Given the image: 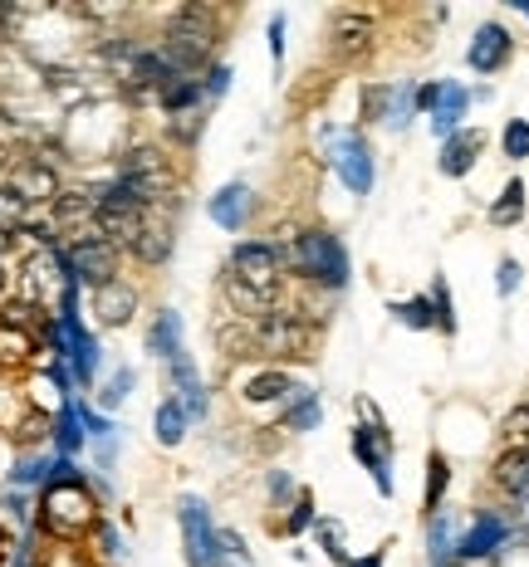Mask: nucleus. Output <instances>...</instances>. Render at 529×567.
Returning <instances> with one entry per match:
<instances>
[{
  "label": "nucleus",
  "instance_id": "obj_1",
  "mask_svg": "<svg viewBox=\"0 0 529 567\" xmlns=\"http://www.w3.org/2000/svg\"><path fill=\"white\" fill-rule=\"evenodd\" d=\"M216 34H221L216 10H211V6H182V10H172L167 30H162L157 54L167 59L172 74L196 79V69H211V50H216Z\"/></svg>",
  "mask_w": 529,
  "mask_h": 567
},
{
  "label": "nucleus",
  "instance_id": "obj_2",
  "mask_svg": "<svg viewBox=\"0 0 529 567\" xmlns=\"http://www.w3.org/2000/svg\"><path fill=\"white\" fill-rule=\"evenodd\" d=\"M99 524V499L84 484H44L40 504H34V534L50 543H79Z\"/></svg>",
  "mask_w": 529,
  "mask_h": 567
},
{
  "label": "nucleus",
  "instance_id": "obj_3",
  "mask_svg": "<svg viewBox=\"0 0 529 567\" xmlns=\"http://www.w3.org/2000/svg\"><path fill=\"white\" fill-rule=\"evenodd\" d=\"M285 259L294 275L309 284H324V289H344L348 284V250L328 230H289Z\"/></svg>",
  "mask_w": 529,
  "mask_h": 567
},
{
  "label": "nucleus",
  "instance_id": "obj_4",
  "mask_svg": "<svg viewBox=\"0 0 529 567\" xmlns=\"http://www.w3.org/2000/svg\"><path fill=\"white\" fill-rule=\"evenodd\" d=\"M245 328H251L255 358H314V348H319V323H309L304 313L269 309Z\"/></svg>",
  "mask_w": 529,
  "mask_h": 567
},
{
  "label": "nucleus",
  "instance_id": "obj_5",
  "mask_svg": "<svg viewBox=\"0 0 529 567\" xmlns=\"http://www.w3.org/2000/svg\"><path fill=\"white\" fill-rule=\"evenodd\" d=\"M59 269H64L69 279L79 284V289H103V284H113L118 279V259H123V250L118 245H109L99 230H89V235H74V240H64L59 245Z\"/></svg>",
  "mask_w": 529,
  "mask_h": 567
},
{
  "label": "nucleus",
  "instance_id": "obj_6",
  "mask_svg": "<svg viewBox=\"0 0 529 567\" xmlns=\"http://www.w3.org/2000/svg\"><path fill=\"white\" fill-rule=\"evenodd\" d=\"M226 279L231 284H241V289H251L255 299L265 303H275V293H279V284H285V259H279L275 245H261V240H241L231 250V265H226Z\"/></svg>",
  "mask_w": 529,
  "mask_h": 567
},
{
  "label": "nucleus",
  "instance_id": "obj_7",
  "mask_svg": "<svg viewBox=\"0 0 529 567\" xmlns=\"http://www.w3.org/2000/svg\"><path fill=\"white\" fill-rule=\"evenodd\" d=\"M0 186H6V192L16 196L26 210L54 206L59 192H64V186H59V167L50 157H16V162H10V172L0 176Z\"/></svg>",
  "mask_w": 529,
  "mask_h": 567
},
{
  "label": "nucleus",
  "instance_id": "obj_8",
  "mask_svg": "<svg viewBox=\"0 0 529 567\" xmlns=\"http://www.w3.org/2000/svg\"><path fill=\"white\" fill-rule=\"evenodd\" d=\"M176 528H182L186 567H216V524H211L206 499L182 494V504H176Z\"/></svg>",
  "mask_w": 529,
  "mask_h": 567
},
{
  "label": "nucleus",
  "instance_id": "obj_9",
  "mask_svg": "<svg viewBox=\"0 0 529 567\" xmlns=\"http://www.w3.org/2000/svg\"><path fill=\"white\" fill-rule=\"evenodd\" d=\"M378 44V25L368 16H338L334 30H328V50H334L338 64H358V59L373 54Z\"/></svg>",
  "mask_w": 529,
  "mask_h": 567
},
{
  "label": "nucleus",
  "instance_id": "obj_10",
  "mask_svg": "<svg viewBox=\"0 0 529 567\" xmlns=\"http://www.w3.org/2000/svg\"><path fill=\"white\" fill-rule=\"evenodd\" d=\"M334 172L348 182V192L368 196L373 192V157H368V142H363L358 133H338L334 137Z\"/></svg>",
  "mask_w": 529,
  "mask_h": 567
},
{
  "label": "nucleus",
  "instance_id": "obj_11",
  "mask_svg": "<svg viewBox=\"0 0 529 567\" xmlns=\"http://www.w3.org/2000/svg\"><path fill=\"white\" fill-rule=\"evenodd\" d=\"M89 309L99 318V328H128L138 318V289L128 279H113L89 293Z\"/></svg>",
  "mask_w": 529,
  "mask_h": 567
},
{
  "label": "nucleus",
  "instance_id": "obj_12",
  "mask_svg": "<svg viewBox=\"0 0 529 567\" xmlns=\"http://www.w3.org/2000/svg\"><path fill=\"white\" fill-rule=\"evenodd\" d=\"M353 455L363 460V470H368L383 494H393V445H387V431L358 425V431H353Z\"/></svg>",
  "mask_w": 529,
  "mask_h": 567
},
{
  "label": "nucleus",
  "instance_id": "obj_13",
  "mask_svg": "<svg viewBox=\"0 0 529 567\" xmlns=\"http://www.w3.org/2000/svg\"><path fill=\"white\" fill-rule=\"evenodd\" d=\"M510 54H515L510 30L490 20V25L476 30V40H470V54L466 59H470V69H476V74H496V69L510 64Z\"/></svg>",
  "mask_w": 529,
  "mask_h": 567
},
{
  "label": "nucleus",
  "instance_id": "obj_14",
  "mask_svg": "<svg viewBox=\"0 0 529 567\" xmlns=\"http://www.w3.org/2000/svg\"><path fill=\"white\" fill-rule=\"evenodd\" d=\"M167 382H172V392L176 401H182V411L186 416H206V386H202V372H196V362H192V352H176V358L167 362Z\"/></svg>",
  "mask_w": 529,
  "mask_h": 567
},
{
  "label": "nucleus",
  "instance_id": "obj_15",
  "mask_svg": "<svg viewBox=\"0 0 529 567\" xmlns=\"http://www.w3.org/2000/svg\"><path fill=\"white\" fill-rule=\"evenodd\" d=\"M211 220H216L221 230H245V220H251V210H255V196H251V186L245 182H231V186H221L216 196H211Z\"/></svg>",
  "mask_w": 529,
  "mask_h": 567
},
{
  "label": "nucleus",
  "instance_id": "obj_16",
  "mask_svg": "<svg viewBox=\"0 0 529 567\" xmlns=\"http://www.w3.org/2000/svg\"><path fill=\"white\" fill-rule=\"evenodd\" d=\"M50 445H54V455H64V460H74V455L89 445L84 421H79V406H74V401H59V411L50 416Z\"/></svg>",
  "mask_w": 529,
  "mask_h": 567
},
{
  "label": "nucleus",
  "instance_id": "obj_17",
  "mask_svg": "<svg viewBox=\"0 0 529 567\" xmlns=\"http://www.w3.org/2000/svg\"><path fill=\"white\" fill-rule=\"evenodd\" d=\"M505 543V524L496 514H480L476 524H470V534L456 543V558L461 563H480V558H496V548Z\"/></svg>",
  "mask_w": 529,
  "mask_h": 567
},
{
  "label": "nucleus",
  "instance_id": "obj_18",
  "mask_svg": "<svg viewBox=\"0 0 529 567\" xmlns=\"http://www.w3.org/2000/svg\"><path fill=\"white\" fill-rule=\"evenodd\" d=\"M143 342H147L152 358L172 362L176 352H182V313H176V309H157V313H152V323H147Z\"/></svg>",
  "mask_w": 529,
  "mask_h": 567
},
{
  "label": "nucleus",
  "instance_id": "obj_19",
  "mask_svg": "<svg viewBox=\"0 0 529 567\" xmlns=\"http://www.w3.org/2000/svg\"><path fill=\"white\" fill-rule=\"evenodd\" d=\"M34 352H40V338L0 318V368H30Z\"/></svg>",
  "mask_w": 529,
  "mask_h": 567
},
{
  "label": "nucleus",
  "instance_id": "obj_20",
  "mask_svg": "<svg viewBox=\"0 0 529 567\" xmlns=\"http://www.w3.org/2000/svg\"><path fill=\"white\" fill-rule=\"evenodd\" d=\"M294 392V382L279 368H265V372H251L241 382V396L251 401V406H269V401H285Z\"/></svg>",
  "mask_w": 529,
  "mask_h": 567
},
{
  "label": "nucleus",
  "instance_id": "obj_21",
  "mask_svg": "<svg viewBox=\"0 0 529 567\" xmlns=\"http://www.w3.org/2000/svg\"><path fill=\"white\" fill-rule=\"evenodd\" d=\"M480 133H461V127H456L451 137H446V147H441V172L446 176H466L470 167H476V157H480Z\"/></svg>",
  "mask_w": 529,
  "mask_h": 567
},
{
  "label": "nucleus",
  "instance_id": "obj_22",
  "mask_svg": "<svg viewBox=\"0 0 529 567\" xmlns=\"http://www.w3.org/2000/svg\"><path fill=\"white\" fill-rule=\"evenodd\" d=\"M157 103H162V113L167 117H182V113H196L206 103V93H202V79H186V74H176L167 89L157 93Z\"/></svg>",
  "mask_w": 529,
  "mask_h": 567
},
{
  "label": "nucleus",
  "instance_id": "obj_23",
  "mask_svg": "<svg viewBox=\"0 0 529 567\" xmlns=\"http://www.w3.org/2000/svg\"><path fill=\"white\" fill-rule=\"evenodd\" d=\"M496 484L505 494H529V445H510L500 460H496Z\"/></svg>",
  "mask_w": 529,
  "mask_h": 567
},
{
  "label": "nucleus",
  "instance_id": "obj_24",
  "mask_svg": "<svg viewBox=\"0 0 529 567\" xmlns=\"http://www.w3.org/2000/svg\"><path fill=\"white\" fill-rule=\"evenodd\" d=\"M186 425H192V416L182 411V401L167 396L157 406V416H152V435H157V445H167V451H176V445L186 441Z\"/></svg>",
  "mask_w": 529,
  "mask_h": 567
},
{
  "label": "nucleus",
  "instance_id": "obj_25",
  "mask_svg": "<svg viewBox=\"0 0 529 567\" xmlns=\"http://www.w3.org/2000/svg\"><path fill=\"white\" fill-rule=\"evenodd\" d=\"M466 103H470V93L461 84H441V99H437V109H431V127L451 137L456 123L466 117Z\"/></svg>",
  "mask_w": 529,
  "mask_h": 567
},
{
  "label": "nucleus",
  "instance_id": "obj_26",
  "mask_svg": "<svg viewBox=\"0 0 529 567\" xmlns=\"http://www.w3.org/2000/svg\"><path fill=\"white\" fill-rule=\"evenodd\" d=\"M6 480H10V489H34V484L50 480V455H40V451H20L16 460H10Z\"/></svg>",
  "mask_w": 529,
  "mask_h": 567
},
{
  "label": "nucleus",
  "instance_id": "obj_27",
  "mask_svg": "<svg viewBox=\"0 0 529 567\" xmlns=\"http://www.w3.org/2000/svg\"><path fill=\"white\" fill-rule=\"evenodd\" d=\"M89 543H93V558L99 563H123L128 558V543H123V534H118L113 518H99V524L89 528Z\"/></svg>",
  "mask_w": 529,
  "mask_h": 567
},
{
  "label": "nucleus",
  "instance_id": "obj_28",
  "mask_svg": "<svg viewBox=\"0 0 529 567\" xmlns=\"http://www.w3.org/2000/svg\"><path fill=\"white\" fill-rule=\"evenodd\" d=\"M40 567H99V558L79 543H50V548H40Z\"/></svg>",
  "mask_w": 529,
  "mask_h": 567
},
{
  "label": "nucleus",
  "instance_id": "obj_29",
  "mask_svg": "<svg viewBox=\"0 0 529 567\" xmlns=\"http://www.w3.org/2000/svg\"><path fill=\"white\" fill-rule=\"evenodd\" d=\"M216 567H255L251 563V548L235 528H216Z\"/></svg>",
  "mask_w": 529,
  "mask_h": 567
},
{
  "label": "nucleus",
  "instance_id": "obj_30",
  "mask_svg": "<svg viewBox=\"0 0 529 567\" xmlns=\"http://www.w3.org/2000/svg\"><path fill=\"white\" fill-rule=\"evenodd\" d=\"M520 216H525V182H510L496 206H490V220H496V226H515Z\"/></svg>",
  "mask_w": 529,
  "mask_h": 567
},
{
  "label": "nucleus",
  "instance_id": "obj_31",
  "mask_svg": "<svg viewBox=\"0 0 529 567\" xmlns=\"http://www.w3.org/2000/svg\"><path fill=\"white\" fill-rule=\"evenodd\" d=\"M128 396H133V368H118V372L109 377V382H103V392H99V406H103V411H118V406H123Z\"/></svg>",
  "mask_w": 529,
  "mask_h": 567
},
{
  "label": "nucleus",
  "instance_id": "obj_32",
  "mask_svg": "<svg viewBox=\"0 0 529 567\" xmlns=\"http://www.w3.org/2000/svg\"><path fill=\"white\" fill-rule=\"evenodd\" d=\"M319 518H314V489H299L294 494V504H289V518H285V534L299 538L304 528H314Z\"/></svg>",
  "mask_w": 529,
  "mask_h": 567
},
{
  "label": "nucleus",
  "instance_id": "obj_33",
  "mask_svg": "<svg viewBox=\"0 0 529 567\" xmlns=\"http://www.w3.org/2000/svg\"><path fill=\"white\" fill-rule=\"evenodd\" d=\"M446 480H451V470H446V455H431V460H427V514H431V518H437V509H441Z\"/></svg>",
  "mask_w": 529,
  "mask_h": 567
},
{
  "label": "nucleus",
  "instance_id": "obj_34",
  "mask_svg": "<svg viewBox=\"0 0 529 567\" xmlns=\"http://www.w3.org/2000/svg\"><path fill=\"white\" fill-rule=\"evenodd\" d=\"M0 567H40V534H20L16 543H10V553H6V563Z\"/></svg>",
  "mask_w": 529,
  "mask_h": 567
},
{
  "label": "nucleus",
  "instance_id": "obj_35",
  "mask_svg": "<svg viewBox=\"0 0 529 567\" xmlns=\"http://www.w3.org/2000/svg\"><path fill=\"white\" fill-rule=\"evenodd\" d=\"M314 425H319V396L299 386V401L289 406V431H314Z\"/></svg>",
  "mask_w": 529,
  "mask_h": 567
},
{
  "label": "nucleus",
  "instance_id": "obj_36",
  "mask_svg": "<svg viewBox=\"0 0 529 567\" xmlns=\"http://www.w3.org/2000/svg\"><path fill=\"white\" fill-rule=\"evenodd\" d=\"M397 318H403L407 328H437V309H431V299H407L393 309Z\"/></svg>",
  "mask_w": 529,
  "mask_h": 567
},
{
  "label": "nucleus",
  "instance_id": "obj_37",
  "mask_svg": "<svg viewBox=\"0 0 529 567\" xmlns=\"http://www.w3.org/2000/svg\"><path fill=\"white\" fill-rule=\"evenodd\" d=\"M500 147H505V157H515V162H525V157H529V123H525V117H515V123L505 127Z\"/></svg>",
  "mask_w": 529,
  "mask_h": 567
},
{
  "label": "nucleus",
  "instance_id": "obj_38",
  "mask_svg": "<svg viewBox=\"0 0 529 567\" xmlns=\"http://www.w3.org/2000/svg\"><path fill=\"white\" fill-rule=\"evenodd\" d=\"M202 93H206V103L226 99V93H231V64H211L206 79H202Z\"/></svg>",
  "mask_w": 529,
  "mask_h": 567
},
{
  "label": "nucleus",
  "instance_id": "obj_39",
  "mask_svg": "<svg viewBox=\"0 0 529 567\" xmlns=\"http://www.w3.org/2000/svg\"><path fill=\"white\" fill-rule=\"evenodd\" d=\"M202 127H206V117H202V109L196 113H182V117H172V137L182 142V147H192L196 137H202Z\"/></svg>",
  "mask_w": 529,
  "mask_h": 567
},
{
  "label": "nucleus",
  "instance_id": "obj_40",
  "mask_svg": "<svg viewBox=\"0 0 529 567\" xmlns=\"http://www.w3.org/2000/svg\"><path fill=\"white\" fill-rule=\"evenodd\" d=\"M431 309H437V328L441 333H456V313H451V299H446V284L437 279V289H431Z\"/></svg>",
  "mask_w": 529,
  "mask_h": 567
},
{
  "label": "nucleus",
  "instance_id": "obj_41",
  "mask_svg": "<svg viewBox=\"0 0 529 567\" xmlns=\"http://www.w3.org/2000/svg\"><path fill=\"white\" fill-rule=\"evenodd\" d=\"M319 543H324V553L334 563H348V553H344V528L338 524H319Z\"/></svg>",
  "mask_w": 529,
  "mask_h": 567
},
{
  "label": "nucleus",
  "instance_id": "obj_42",
  "mask_svg": "<svg viewBox=\"0 0 529 567\" xmlns=\"http://www.w3.org/2000/svg\"><path fill=\"white\" fill-rule=\"evenodd\" d=\"M383 109H387V89H368V93H363V117H368V123H378Z\"/></svg>",
  "mask_w": 529,
  "mask_h": 567
},
{
  "label": "nucleus",
  "instance_id": "obj_43",
  "mask_svg": "<svg viewBox=\"0 0 529 567\" xmlns=\"http://www.w3.org/2000/svg\"><path fill=\"white\" fill-rule=\"evenodd\" d=\"M269 54H285V16H275V20H269Z\"/></svg>",
  "mask_w": 529,
  "mask_h": 567
},
{
  "label": "nucleus",
  "instance_id": "obj_44",
  "mask_svg": "<svg viewBox=\"0 0 529 567\" xmlns=\"http://www.w3.org/2000/svg\"><path fill=\"white\" fill-rule=\"evenodd\" d=\"M437 99H441V84H427V89H417V93H411V103H417V109H437Z\"/></svg>",
  "mask_w": 529,
  "mask_h": 567
},
{
  "label": "nucleus",
  "instance_id": "obj_45",
  "mask_svg": "<svg viewBox=\"0 0 529 567\" xmlns=\"http://www.w3.org/2000/svg\"><path fill=\"white\" fill-rule=\"evenodd\" d=\"M515 284H520V265H515V259H505V265H500V293H515Z\"/></svg>",
  "mask_w": 529,
  "mask_h": 567
},
{
  "label": "nucleus",
  "instance_id": "obj_46",
  "mask_svg": "<svg viewBox=\"0 0 529 567\" xmlns=\"http://www.w3.org/2000/svg\"><path fill=\"white\" fill-rule=\"evenodd\" d=\"M344 567H383V553H363V558H348Z\"/></svg>",
  "mask_w": 529,
  "mask_h": 567
},
{
  "label": "nucleus",
  "instance_id": "obj_47",
  "mask_svg": "<svg viewBox=\"0 0 529 567\" xmlns=\"http://www.w3.org/2000/svg\"><path fill=\"white\" fill-rule=\"evenodd\" d=\"M269 494H275V499H285V494H289V480H285V475H269Z\"/></svg>",
  "mask_w": 529,
  "mask_h": 567
},
{
  "label": "nucleus",
  "instance_id": "obj_48",
  "mask_svg": "<svg viewBox=\"0 0 529 567\" xmlns=\"http://www.w3.org/2000/svg\"><path fill=\"white\" fill-rule=\"evenodd\" d=\"M10 543H16V538H10V534H6V528H0V563H6V553H10Z\"/></svg>",
  "mask_w": 529,
  "mask_h": 567
},
{
  "label": "nucleus",
  "instance_id": "obj_49",
  "mask_svg": "<svg viewBox=\"0 0 529 567\" xmlns=\"http://www.w3.org/2000/svg\"><path fill=\"white\" fill-rule=\"evenodd\" d=\"M6 172H10V147L0 142V176H6Z\"/></svg>",
  "mask_w": 529,
  "mask_h": 567
},
{
  "label": "nucleus",
  "instance_id": "obj_50",
  "mask_svg": "<svg viewBox=\"0 0 529 567\" xmlns=\"http://www.w3.org/2000/svg\"><path fill=\"white\" fill-rule=\"evenodd\" d=\"M0 293H6V259H0Z\"/></svg>",
  "mask_w": 529,
  "mask_h": 567
},
{
  "label": "nucleus",
  "instance_id": "obj_51",
  "mask_svg": "<svg viewBox=\"0 0 529 567\" xmlns=\"http://www.w3.org/2000/svg\"><path fill=\"white\" fill-rule=\"evenodd\" d=\"M520 10H525V16H529V6H520Z\"/></svg>",
  "mask_w": 529,
  "mask_h": 567
}]
</instances>
